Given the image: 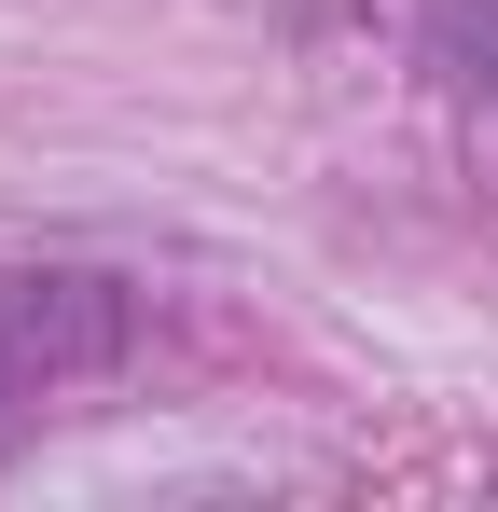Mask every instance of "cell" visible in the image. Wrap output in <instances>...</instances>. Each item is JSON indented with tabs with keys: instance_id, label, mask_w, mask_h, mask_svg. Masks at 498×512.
I'll return each mask as SVG.
<instances>
[{
	"instance_id": "obj_1",
	"label": "cell",
	"mask_w": 498,
	"mask_h": 512,
	"mask_svg": "<svg viewBox=\"0 0 498 512\" xmlns=\"http://www.w3.org/2000/svg\"><path fill=\"white\" fill-rule=\"evenodd\" d=\"M125 333H139L125 277H83V263L0 277V443H14V416H28L42 388H70V374H97V360H125Z\"/></svg>"
},
{
	"instance_id": "obj_2",
	"label": "cell",
	"mask_w": 498,
	"mask_h": 512,
	"mask_svg": "<svg viewBox=\"0 0 498 512\" xmlns=\"http://www.w3.org/2000/svg\"><path fill=\"white\" fill-rule=\"evenodd\" d=\"M429 56L471 97H498V0H443V14H429Z\"/></svg>"
}]
</instances>
